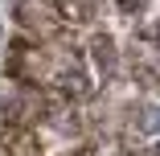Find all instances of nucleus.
I'll list each match as a JSON object with an SVG mask.
<instances>
[{
    "label": "nucleus",
    "mask_w": 160,
    "mask_h": 156,
    "mask_svg": "<svg viewBox=\"0 0 160 156\" xmlns=\"http://www.w3.org/2000/svg\"><path fill=\"white\" fill-rule=\"evenodd\" d=\"M17 25H21L25 41H37V45H53V41L66 37V21L45 0H21L17 4Z\"/></svg>",
    "instance_id": "1"
},
{
    "label": "nucleus",
    "mask_w": 160,
    "mask_h": 156,
    "mask_svg": "<svg viewBox=\"0 0 160 156\" xmlns=\"http://www.w3.org/2000/svg\"><path fill=\"white\" fill-rule=\"evenodd\" d=\"M152 33H156V29H152V21L144 25V37L140 41H132V53H127V58H132V78L140 82V86H156V41H152Z\"/></svg>",
    "instance_id": "2"
},
{
    "label": "nucleus",
    "mask_w": 160,
    "mask_h": 156,
    "mask_svg": "<svg viewBox=\"0 0 160 156\" xmlns=\"http://www.w3.org/2000/svg\"><path fill=\"white\" fill-rule=\"evenodd\" d=\"M86 58H90L94 74H99L103 82H111L119 74V49H115V37L111 33H94L90 45H86Z\"/></svg>",
    "instance_id": "3"
},
{
    "label": "nucleus",
    "mask_w": 160,
    "mask_h": 156,
    "mask_svg": "<svg viewBox=\"0 0 160 156\" xmlns=\"http://www.w3.org/2000/svg\"><path fill=\"white\" fill-rule=\"evenodd\" d=\"M0 156H45V148L37 144V136L29 128H8L0 132Z\"/></svg>",
    "instance_id": "4"
},
{
    "label": "nucleus",
    "mask_w": 160,
    "mask_h": 156,
    "mask_svg": "<svg viewBox=\"0 0 160 156\" xmlns=\"http://www.w3.org/2000/svg\"><path fill=\"white\" fill-rule=\"evenodd\" d=\"M45 4H53V13L66 21V29L99 21V0H45Z\"/></svg>",
    "instance_id": "5"
}]
</instances>
